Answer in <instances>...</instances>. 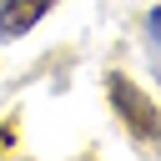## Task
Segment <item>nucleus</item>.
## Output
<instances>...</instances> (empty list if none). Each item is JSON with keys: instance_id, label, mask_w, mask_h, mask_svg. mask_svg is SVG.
<instances>
[{"instance_id": "obj_1", "label": "nucleus", "mask_w": 161, "mask_h": 161, "mask_svg": "<svg viewBox=\"0 0 161 161\" xmlns=\"http://www.w3.org/2000/svg\"><path fill=\"white\" fill-rule=\"evenodd\" d=\"M106 96H111L116 116L131 126V136H136V141H161V111H156V101H151L131 75L111 70V75H106Z\"/></svg>"}, {"instance_id": "obj_2", "label": "nucleus", "mask_w": 161, "mask_h": 161, "mask_svg": "<svg viewBox=\"0 0 161 161\" xmlns=\"http://www.w3.org/2000/svg\"><path fill=\"white\" fill-rule=\"evenodd\" d=\"M50 5H55V0H0V35H5V40L25 35Z\"/></svg>"}, {"instance_id": "obj_3", "label": "nucleus", "mask_w": 161, "mask_h": 161, "mask_svg": "<svg viewBox=\"0 0 161 161\" xmlns=\"http://www.w3.org/2000/svg\"><path fill=\"white\" fill-rule=\"evenodd\" d=\"M146 35H151V45L161 50V5H156V10L146 15Z\"/></svg>"}]
</instances>
